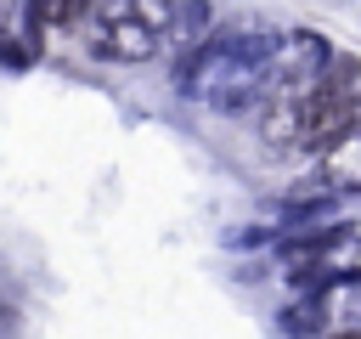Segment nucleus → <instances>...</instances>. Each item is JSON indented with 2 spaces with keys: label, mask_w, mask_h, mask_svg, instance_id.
<instances>
[{
  "label": "nucleus",
  "mask_w": 361,
  "mask_h": 339,
  "mask_svg": "<svg viewBox=\"0 0 361 339\" xmlns=\"http://www.w3.org/2000/svg\"><path fill=\"white\" fill-rule=\"evenodd\" d=\"M355 119H361V107H355L350 90H338V73H333V79H322V85H310V90L299 96V113H293V136H288V147L327 153Z\"/></svg>",
  "instance_id": "obj_1"
},
{
  "label": "nucleus",
  "mask_w": 361,
  "mask_h": 339,
  "mask_svg": "<svg viewBox=\"0 0 361 339\" xmlns=\"http://www.w3.org/2000/svg\"><path fill=\"white\" fill-rule=\"evenodd\" d=\"M90 51L96 56H118V62H147L158 45H164V28H152L141 11H113V6H102L96 17H90Z\"/></svg>",
  "instance_id": "obj_2"
},
{
  "label": "nucleus",
  "mask_w": 361,
  "mask_h": 339,
  "mask_svg": "<svg viewBox=\"0 0 361 339\" xmlns=\"http://www.w3.org/2000/svg\"><path fill=\"white\" fill-rule=\"evenodd\" d=\"M327 181L333 186H361V119L327 147Z\"/></svg>",
  "instance_id": "obj_3"
},
{
  "label": "nucleus",
  "mask_w": 361,
  "mask_h": 339,
  "mask_svg": "<svg viewBox=\"0 0 361 339\" xmlns=\"http://www.w3.org/2000/svg\"><path fill=\"white\" fill-rule=\"evenodd\" d=\"M90 6L96 0H39L34 6V23L39 28H56V34H73V28L90 23Z\"/></svg>",
  "instance_id": "obj_4"
},
{
  "label": "nucleus",
  "mask_w": 361,
  "mask_h": 339,
  "mask_svg": "<svg viewBox=\"0 0 361 339\" xmlns=\"http://www.w3.org/2000/svg\"><path fill=\"white\" fill-rule=\"evenodd\" d=\"M23 23V0H0V34Z\"/></svg>",
  "instance_id": "obj_5"
}]
</instances>
